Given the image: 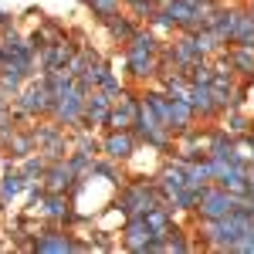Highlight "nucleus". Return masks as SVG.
<instances>
[{
	"label": "nucleus",
	"mask_w": 254,
	"mask_h": 254,
	"mask_svg": "<svg viewBox=\"0 0 254 254\" xmlns=\"http://www.w3.org/2000/svg\"><path fill=\"white\" fill-rule=\"evenodd\" d=\"M122 61H126V78H129V85L146 88V85L156 81V71H159L156 51H129V55H122Z\"/></svg>",
	"instance_id": "obj_4"
},
{
	"label": "nucleus",
	"mask_w": 254,
	"mask_h": 254,
	"mask_svg": "<svg viewBox=\"0 0 254 254\" xmlns=\"http://www.w3.org/2000/svg\"><path fill=\"white\" fill-rule=\"evenodd\" d=\"M17 166H20L24 183H41V176H44V170H48V159L41 156V153H31V156L17 159Z\"/></svg>",
	"instance_id": "obj_20"
},
{
	"label": "nucleus",
	"mask_w": 254,
	"mask_h": 254,
	"mask_svg": "<svg viewBox=\"0 0 254 254\" xmlns=\"http://www.w3.org/2000/svg\"><path fill=\"white\" fill-rule=\"evenodd\" d=\"M98 88H102V92H105V95L119 98V95H122V92H126V81L119 78L116 71H109V75H105V81H102V85H98Z\"/></svg>",
	"instance_id": "obj_27"
},
{
	"label": "nucleus",
	"mask_w": 254,
	"mask_h": 254,
	"mask_svg": "<svg viewBox=\"0 0 254 254\" xmlns=\"http://www.w3.org/2000/svg\"><path fill=\"white\" fill-rule=\"evenodd\" d=\"M27 85V78H24V71H20L17 64H3L0 68V92H7L10 98H17V92Z\"/></svg>",
	"instance_id": "obj_21"
},
{
	"label": "nucleus",
	"mask_w": 254,
	"mask_h": 254,
	"mask_svg": "<svg viewBox=\"0 0 254 254\" xmlns=\"http://www.w3.org/2000/svg\"><path fill=\"white\" fill-rule=\"evenodd\" d=\"M0 163H3V149H0Z\"/></svg>",
	"instance_id": "obj_31"
},
{
	"label": "nucleus",
	"mask_w": 254,
	"mask_h": 254,
	"mask_svg": "<svg viewBox=\"0 0 254 254\" xmlns=\"http://www.w3.org/2000/svg\"><path fill=\"white\" fill-rule=\"evenodd\" d=\"M139 27H142V24H139L129 10H122V14H116L112 20H105V34H109V41H112L116 48H126Z\"/></svg>",
	"instance_id": "obj_11"
},
{
	"label": "nucleus",
	"mask_w": 254,
	"mask_h": 254,
	"mask_svg": "<svg viewBox=\"0 0 254 254\" xmlns=\"http://www.w3.org/2000/svg\"><path fill=\"white\" fill-rule=\"evenodd\" d=\"M196 126V112L193 105H190V98H170V119H166V129L180 136V132H187V129H193Z\"/></svg>",
	"instance_id": "obj_12"
},
{
	"label": "nucleus",
	"mask_w": 254,
	"mask_h": 254,
	"mask_svg": "<svg viewBox=\"0 0 254 254\" xmlns=\"http://www.w3.org/2000/svg\"><path fill=\"white\" fill-rule=\"evenodd\" d=\"M139 142L132 129H105L102 132V156L116 159V163H129L139 153Z\"/></svg>",
	"instance_id": "obj_5"
},
{
	"label": "nucleus",
	"mask_w": 254,
	"mask_h": 254,
	"mask_svg": "<svg viewBox=\"0 0 254 254\" xmlns=\"http://www.w3.org/2000/svg\"><path fill=\"white\" fill-rule=\"evenodd\" d=\"M146 24H149V27H153V34H156V38H173V34H176L173 20L166 17V14H163V10H156V14H153V17L146 20Z\"/></svg>",
	"instance_id": "obj_26"
},
{
	"label": "nucleus",
	"mask_w": 254,
	"mask_h": 254,
	"mask_svg": "<svg viewBox=\"0 0 254 254\" xmlns=\"http://www.w3.org/2000/svg\"><path fill=\"white\" fill-rule=\"evenodd\" d=\"M122 10H129L139 24H146V20L159 10V3H156V0H122Z\"/></svg>",
	"instance_id": "obj_23"
},
{
	"label": "nucleus",
	"mask_w": 254,
	"mask_h": 254,
	"mask_svg": "<svg viewBox=\"0 0 254 254\" xmlns=\"http://www.w3.org/2000/svg\"><path fill=\"white\" fill-rule=\"evenodd\" d=\"M68 41H71L75 48H85V44H88V34H85L81 27H68Z\"/></svg>",
	"instance_id": "obj_28"
},
{
	"label": "nucleus",
	"mask_w": 254,
	"mask_h": 254,
	"mask_svg": "<svg viewBox=\"0 0 254 254\" xmlns=\"http://www.w3.org/2000/svg\"><path fill=\"white\" fill-rule=\"evenodd\" d=\"M81 109H85V92H81L75 81H71L68 88L55 92V109H51V116L58 119L64 129H78L81 126Z\"/></svg>",
	"instance_id": "obj_3"
},
{
	"label": "nucleus",
	"mask_w": 254,
	"mask_h": 254,
	"mask_svg": "<svg viewBox=\"0 0 254 254\" xmlns=\"http://www.w3.org/2000/svg\"><path fill=\"white\" fill-rule=\"evenodd\" d=\"M71 207H78V203H75L68 193H44V203L38 207V214H34V217H44L48 224H61V220L68 217Z\"/></svg>",
	"instance_id": "obj_13"
},
{
	"label": "nucleus",
	"mask_w": 254,
	"mask_h": 254,
	"mask_svg": "<svg viewBox=\"0 0 254 254\" xmlns=\"http://www.w3.org/2000/svg\"><path fill=\"white\" fill-rule=\"evenodd\" d=\"M251 166H254V153H251Z\"/></svg>",
	"instance_id": "obj_32"
},
{
	"label": "nucleus",
	"mask_w": 254,
	"mask_h": 254,
	"mask_svg": "<svg viewBox=\"0 0 254 254\" xmlns=\"http://www.w3.org/2000/svg\"><path fill=\"white\" fill-rule=\"evenodd\" d=\"M14 105H17V109H24V112H31V116L44 119V116H51V109H55V92H51V88H48V81L38 75V78H31L17 92Z\"/></svg>",
	"instance_id": "obj_2"
},
{
	"label": "nucleus",
	"mask_w": 254,
	"mask_h": 254,
	"mask_svg": "<svg viewBox=\"0 0 254 254\" xmlns=\"http://www.w3.org/2000/svg\"><path fill=\"white\" fill-rule=\"evenodd\" d=\"M92 180H105V183H112V187H122L129 176H126V163H116V159L109 156H95V163H92Z\"/></svg>",
	"instance_id": "obj_14"
},
{
	"label": "nucleus",
	"mask_w": 254,
	"mask_h": 254,
	"mask_svg": "<svg viewBox=\"0 0 254 254\" xmlns=\"http://www.w3.org/2000/svg\"><path fill=\"white\" fill-rule=\"evenodd\" d=\"M92 163H95V156H88L85 149H71L68 153V166L75 170V176H88L92 173Z\"/></svg>",
	"instance_id": "obj_25"
},
{
	"label": "nucleus",
	"mask_w": 254,
	"mask_h": 254,
	"mask_svg": "<svg viewBox=\"0 0 254 254\" xmlns=\"http://www.w3.org/2000/svg\"><path fill=\"white\" fill-rule=\"evenodd\" d=\"M71 180H75V170L68 166V156L48 163V170H44V176H41V183H44L48 193H68Z\"/></svg>",
	"instance_id": "obj_9"
},
{
	"label": "nucleus",
	"mask_w": 254,
	"mask_h": 254,
	"mask_svg": "<svg viewBox=\"0 0 254 254\" xmlns=\"http://www.w3.org/2000/svg\"><path fill=\"white\" fill-rule=\"evenodd\" d=\"M248 187H251V193H248V196H254V166H251V163H248Z\"/></svg>",
	"instance_id": "obj_30"
},
{
	"label": "nucleus",
	"mask_w": 254,
	"mask_h": 254,
	"mask_svg": "<svg viewBox=\"0 0 254 254\" xmlns=\"http://www.w3.org/2000/svg\"><path fill=\"white\" fill-rule=\"evenodd\" d=\"M149 237H153V227H149L146 214H136V217H126V220H122V231H119V244H122L126 251L142 254V251H146V241H149Z\"/></svg>",
	"instance_id": "obj_7"
},
{
	"label": "nucleus",
	"mask_w": 254,
	"mask_h": 254,
	"mask_svg": "<svg viewBox=\"0 0 254 254\" xmlns=\"http://www.w3.org/2000/svg\"><path fill=\"white\" fill-rule=\"evenodd\" d=\"M17 24H20V17H14L10 10L0 7V31H10V27H17Z\"/></svg>",
	"instance_id": "obj_29"
},
{
	"label": "nucleus",
	"mask_w": 254,
	"mask_h": 254,
	"mask_svg": "<svg viewBox=\"0 0 254 254\" xmlns=\"http://www.w3.org/2000/svg\"><path fill=\"white\" fill-rule=\"evenodd\" d=\"M156 48H159V38L153 34V27H149V24H142L136 34H132V41L122 48V55H129V51H156Z\"/></svg>",
	"instance_id": "obj_22"
},
{
	"label": "nucleus",
	"mask_w": 254,
	"mask_h": 254,
	"mask_svg": "<svg viewBox=\"0 0 254 254\" xmlns=\"http://www.w3.org/2000/svg\"><path fill=\"white\" fill-rule=\"evenodd\" d=\"M116 98L105 95L102 88H92L85 95V109H81V126L88 129H105V119H109V109H112Z\"/></svg>",
	"instance_id": "obj_8"
},
{
	"label": "nucleus",
	"mask_w": 254,
	"mask_h": 254,
	"mask_svg": "<svg viewBox=\"0 0 254 254\" xmlns=\"http://www.w3.org/2000/svg\"><path fill=\"white\" fill-rule=\"evenodd\" d=\"M183 170H187V187H193V190H203L207 183H214V166H210V159H207V156L187 163Z\"/></svg>",
	"instance_id": "obj_16"
},
{
	"label": "nucleus",
	"mask_w": 254,
	"mask_h": 254,
	"mask_svg": "<svg viewBox=\"0 0 254 254\" xmlns=\"http://www.w3.org/2000/svg\"><path fill=\"white\" fill-rule=\"evenodd\" d=\"M227 58H231V64H234L237 81H251L254 85V48L231 44V48H227Z\"/></svg>",
	"instance_id": "obj_15"
},
{
	"label": "nucleus",
	"mask_w": 254,
	"mask_h": 254,
	"mask_svg": "<svg viewBox=\"0 0 254 254\" xmlns=\"http://www.w3.org/2000/svg\"><path fill=\"white\" fill-rule=\"evenodd\" d=\"M170 44H173V64H176V71H183V68H190L196 58H203V55H200V48H196V38L190 34V31H176L173 38H170Z\"/></svg>",
	"instance_id": "obj_10"
},
{
	"label": "nucleus",
	"mask_w": 254,
	"mask_h": 254,
	"mask_svg": "<svg viewBox=\"0 0 254 254\" xmlns=\"http://www.w3.org/2000/svg\"><path fill=\"white\" fill-rule=\"evenodd\" d=\"M234 203H237V196L227 193L220 183H207V187L200 190L193 217H227L231 210H234Z\"/></svg>",
	"instance_id": "obj_6"
},
{
	"label": "nucleus",
	"mask_w": 254,
	"mask_h": 254,
	"mask_svg": "<svg viewBox=\"0 0 254 254\" xmlns=\"http://www.w3.org/2000/svg\"><path fill=\"white\" fill-rule=\"evenodd\" d=\"M31 153H38V142L31 136V129H14L10 132V142H7V156L24 159V156H31Z\"/></svg>",
	"instance_id": "obj_18"
},
{
	"label": "nucleus",
	"mask_w": 254,
	"mask_h": 254,
	"mask_svg": "<svg viewBox=\"0 0 254 254\" xmlns=\"http://www.w3.org/2000/svg\"><path fill=\"white\" fill-rule=\"evenodd\" d=\"M81 7L88 10V17L95 20L98 27H105V20H112L116 14H122V0H85Z\"/></svg>",
	"instance_id": "obj_17"
},
{
	"label": "nucleus",
	"mask_w": 254,
	"mask_h": 254,
	"mask_svg": "<svg viewBox=\"0 0 254 254\" xmlns=\"http://www.w3.org/2000/svg\"><path fill=\"white\" fill-rule=\"evenodd\" d=\"M122 217H136V214H149L153 207H166V193L156 187V180L149 176H129L122 187L116 190V200H112Z\"/></svg>",
	"instance_id": "obj_1"
},
{
	"label": "nucleus",
	"mask_w": 254,
	"mask_h": 254,
	"mask_svg": "<svg viewBox=\"0 0 254 254\" xmlns=\"http://www.w3.org/2000/svg\"><path fill=\"white\" fill-rule=\"evenodd\" d=\"M234 44H241V48H254V17L248 14V7H244V14H241V24H237Z\"/></svg>",
	"instance_id": "obj_24"
},
{
	"label": "nucleus",
	"mask_w": 254,
	"mask_h": 254,
	"mask_svg": "<svg viewBox=\"0 0 254 254\" xmlns=\"http://www.w3.org/2000/svg\"><path fill=\"white\" fill-rule=\"evenodd\" d=\"M217 122H220V126H224L231 136H237V139L248 136V132L254 129V119H251V116H244L241 109H231V112H224V116L217 119Z\"/></svg>",
	"instance_id": "obj_19"
}]
</instances>
